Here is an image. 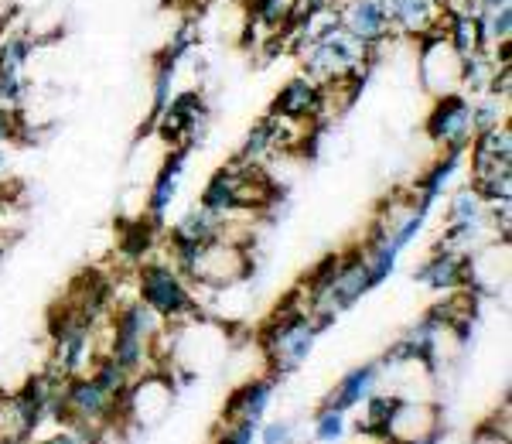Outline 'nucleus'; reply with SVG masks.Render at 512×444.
<instances>
[{"label": "nucleus", "mask_w": 512, "mask_h": 444, "mask_svg": "<svg viewBox=\"0 0 512 444\" xmlns=\"http://www.w3.org/2000/svg\"><path fill=\"white\" fill-rule=\"evenodd\" d=\"M140 301L161 318V322H181V318H202L198 298L192 294L185 277L171 263L161 260H140L137 267Z\"/></svg>", "instance_id": "nucleus-1"}, {"label": "nucleus", "mask_w": 512, "mask_h": 444, "mask_svg": "<svg viewBox=\"0 0 512 444\" xmlns=\"http://www.w3.org/2000/svg\"><path fill=\"white\" fill-rule=\"evenodd\" d=\"M301 65H304V76L315 79V82H332L345 72L359 69V65H373L369 62V48L362 45L359 38L349 35L345 28L332 31L328 38L315 41L301 52Z\"/></svg>", "instance_id": "nucleus-2"}, {"label": "nucleus", "mask_w": 512, "mask_h": 444, "mask_svg": "<svg viewBox=\"0 0 512 444\" xmlns=\"http://www.w3.org/2000/svg\"><path fill=\"white\" fill-rule=\"evenodd\" d=\"M427 137L437 147H465L468 151V144H472V100H468V93L454 89V93L434 96Z\"/></svg>", "instance_id": "nucleus-3"}, {"label": "nucleus", "mask_w": 512, "mask_h": 444, "mask_svg": "<svg viewBox=\"0 0 512 444\" xmlns=\"http://www.w3.org/2000/svg\"><path fill=\"white\" fill-rule=\"evenodd\" d=\"M342 28L369 48V62L379 59V52H383L393 35V24L383 0H349L342 7Z\"/></svg>", "instance_id": "nucleus-4"}, {"label": "nucleus", "mask_w": 512, "mask_h": 444, "mask_svg": "<svg viewBox=\"0 0 512 444\" xmlns=\"http://www.w3.org/2000/svg\"><path fill=\"white\" fill-rule=\"evenodd\" d=\"M270 117L291 120V123H311L325 117V89L321 82L308 76H294L280 86V93L270 103Z\"/></svg>", "instance_id": "nucleus-5"}, {"label": "nucleus", "mask_w": 512, "mask_h": 444, "mask_svg": "<svg viewBox=\"0 0 512 444\" xmlns=\"http://www.w3.org/2000/svg\"><path fill=\"white\" fill-rule=\"evenodd\" d=\"M420 284H427L431 291H458V287H472L475 281V260L468 253L454 250H434L420 267L414 270Z\"/></svg>", "instance_id": "nucleus-6"}, {"label": "nucleus", "mask_w": 512, "mask_h": 444, "mask_svg": "<svg viewBox=\"0 0 512 444\" xmlns=\"http://www.w3.org/2000/svg\"><path fill=\"white\" fill-rule=\"evenodd\" d=\"M274 386H277V380H270V376L236 386V390L229 393L226 407H222V421H226V424H233V421L260 424L263 410H267L270 397H274Z\"/></svg>", "instance_id": "nucleus-7"}, {"label": "nucleus", "mask_w": 512, "mask_h": 444, "mask_svg": "<svg viewBox=\"0 0 512 444\" xmlns=\"http://www.w3.org/2000/svg\"><path fill=\"white\" fill-rule=\"evenodd\" d=\"M188 151L192 147H171V154L164 158L158 178H154L151 192H147V216L164 222V212L171 209L178 195V185H181V171H185V161H188Z\"/></svg>", "instance_id": "nucleus-8"}, {"label": "nucleus", "mask_w": 512, "mask_h": 444, "mask_svg": "<svg viewBox=\"0 0 512 444\" xmlns=\"http://www.w3.org/2000/svg\"><path fill=\"white\" fill-rule=\"evenodd\" d=\"M379 373H383V366L379 363H366V366H355L352 373H345L342 380L335 383V390L325 397V404L321 410H338V414H345V410L359 407L362 400L373 393V386L379 380Z\"/></svg>", "instance_id": "nucleus-9"}, {"label": "nucleus", "mask_w": 512, "mask_h": 444, "mask_svg": "<svg viewBox=\"0 0 512 444\" xmlns=\"http://www.w3.org/2000/svg\"><path fill=\"white\" fill-rule=\"evenodd\" d=\"M383 7L390 14L393 31H403V35H424L441 24L437 0H383Z\"/></svg>", "instance_id": "nucleus-10"}, {"label": "nucleus", "mask_w": 512, "mask_h": 444, "mask_svg": "<svg viewBox=\"0 0 512 444\" xmlns=\"http://www.w3.org/2000/svg\"><path fill=\"white\" fill-rule=\"evenodd\" d=\"M158 229H161V222L151 219L147 212L140 219L120 222V253L127 260H144L147 253H151L154 240H158Z\"/></svg>", "instance_id": "nucleus-11"}, {"label": "nucleus", "mask_w": 512, "mask_h": 444, "mask_svg": "<svg viewBox=\"0 0 512 444\" xmlns=\"http://www.w3.org/2000/svg\"><path fill=\"white\" fill-rule=\"evenodd\" d=\"M403 407V397H383V393H369L366 397V421H359V434H369L376 441H386L390 438V427H393V417L396 410Z\"/></svg>", "instance_id": "nucleus-12"}, {"label": "nucleus", "mask_w": 512, "mask_h": 444, "mask_svg": "<svg viewBox=\"0 0 512 444\" xmlns=\"http://www.w3.org/2000/svg\"><path fill=\"white\" fill-rule=\"evenodd\" d=\"M274 130H277V117H263L256 127L246 134V141L243 147H239V154L236 158L239 161H253V164H263V158H267L270 151H274Z\"/></svg>", "instance_id": "nucleus-13"}, {"label": "nucleus", "mask_w": 512, "mask_h": 444, "mask_svg": "<svg viewBox=\"0 0 512 444\" xmlns=\"http://www.w3.org/2000/svg\"><path fill=\"white\" fill-rule=\"evenodd\" d=\"M478 18V31H482V45L489 52L499 41H512V7H495V11H482Z\"/></svg>", "instance_id": "nucleus-14"}, {"label": "nucleus", "mask_w": 512, "mask_h": 444, "mask_svg": "<svg viewBox=\"0 0 512 444\" xmlns=\"http://www.w3.org/2000/svg\"><path fill=\"white\" fill-rule=\"evenodd\" d=\"M31 52H35V41L24 35H11L0 45V76H21V69L28 65Z\"/></svg>", "instance_id": "nucleus-15"}, {"label": "nucleus", "mask_w": 512, "mask_h": 444, "mask_svg": "<svg viewBox=\"0 0 512 444\" xmlns=\"http://www.w3.org/2000/svg\"><path fill=\"white\" fill-rule=\"evenodd\" d=\"M482 212H485V202L478 199V192L472 185H465V188H458V192L451 195V202H448V222H478L482 219Z\"/></svg>", "instance_id": "nucleus-16"}, {"label": "nucleus", "mask_w": 512, "mask_h": 444, "mask_svg": "<svg viewBox=\"0 0 512 444\" xmlns=\"http://www.w3.org/2000/svg\"><path fill=\"white\" fill-rule=\"evenodd\" d=\"M287 7H291V0H246V18L260 28L277 31L287 21Z\"/></svg>", "instance_id": "nucleus-17"}, {"label": "nucleus", "mask_w": 512, "mask_h": 444, "mask_svg": "<svg viewBox=\"0 0 512 444\" xmlns=\"http://www.w3.org/2000/svg\"><path fill=\"white\" fill-rule=\"evenodd\" d=\"M499 123H506V100L485 93L482 100L472 103V134L492 130V127H499Z\"/></svg>", "instance_id": "nucleus-18"}, {"label": "nucleus", "mask_w": 512, "mask_h": 444, "mask_svg": "<svg viewBox=\"0 0 512 444\" xmlns=\"http://www.w3.org/2000/svg\"><path fill=\"white\" fill-rule=\"evenodd\" d=\"M345 434V417L338 410H318L315 421V438L318 441H338Z\"/></svg>", "instance_id": "nucleus-19"}, {"label": "nucleus", "mask_w": 512, "mask_h": 444, "mask_svg": "<svg viewBox=\"0 0 512 444\" xmlns=\"http://www.w3.org/2000/svg\"><path fill=\"white\" fill-rule=\"evenodd\" d=\"M226 424V421H222ZM256 427L260 424H250V421H233L226 424V431L216 434V444H253L256 438Z\"/></svg>", "instance_id": "nucleus-20"}, {"label": "nucleus", "mask_w": 512, "mask_h": 444, "mask_svg": "<svg viewBox=\"0 0 512 444\" xmlns=\"http://www.w3.org/2000/svg\"><path fill=\"white\" fill-rule=\"evenodd\" d=\"M263 444H291V424H267L263 427Z\"/></svg>", "instance_id": "nucleus-21"}, {"label": "nucleus", "mask_w": 512, "mask_h": 444, "mask_svg": "<svg viewBox=\"0 0 512 444\" xmlns=\"http://www.w3.org/2000/svg\"><path fill=\"white\" fill-rule=\"evenodd\" d=\"M495 7H512V0H472V7H468V11L482 14V11H495Z\"/></svg>", "instance_id": "nucleus-22"}, {"label": "nucleus", "mask_w": 512, "mask_h": 444, "mask_svg": "<svg viewBox=\"0 0 512 444\" xmlns=\"http://www.w3.org/2000/svg\"><path fill=\"white\" fill-rule=\"evenodd\" d=\"M4 164H7V154H4V147H0V175H4Z\"/></svg>", "instance_id": "nucleus-23"}, {"label": "nucleus", "mask_w": 512, "mask_h": 444, "mask_svg": "<svg viewBox=\"0 0 512 444\" xmlns=\"http://www.w3.org/2000/svg\"><path fill=\"white\" fill-rule=\"evenodd\" d=\"M0 260H4V246H0Z\"/></svg>", "instance_id": "nucleus-24"}, {"label": "nucleus", "mask_w": 512, "mask_h": 444, "mask_svg": "<svg viewBox=\"0 0 512 444\" xmlns=\"http://www.w3.org/2000/svg\"><path fill=\"white\" fill-rule=\"evenodd\" d=\"M437 4H441V7H444V0H437Z\"/></svg>", "instance_id": "nucleus-25"}]
</instances>
